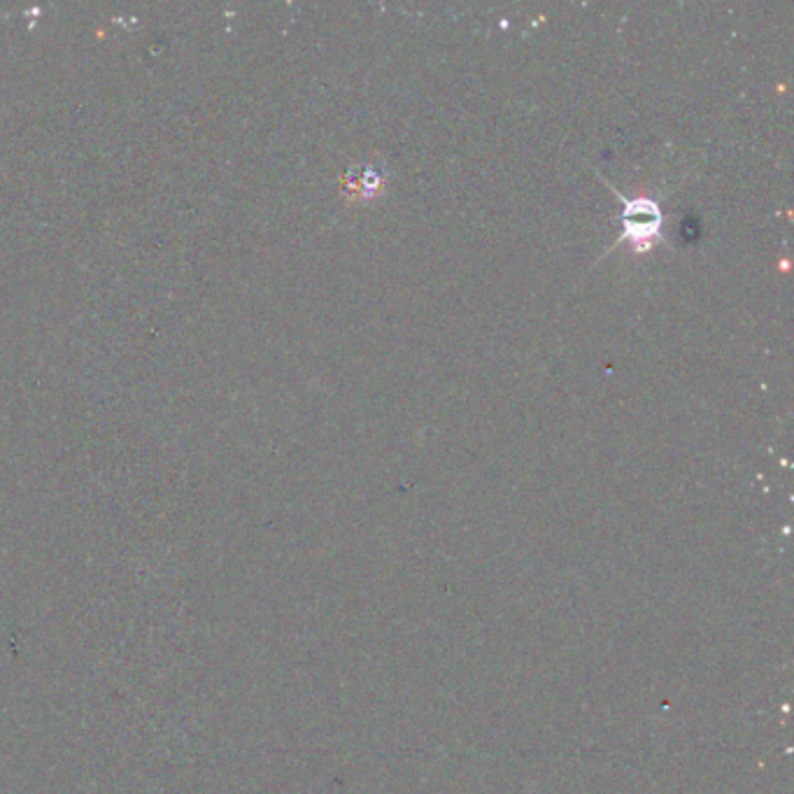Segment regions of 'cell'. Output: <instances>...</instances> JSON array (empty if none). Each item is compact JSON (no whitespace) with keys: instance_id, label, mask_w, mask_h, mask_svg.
Masks as SVG:
<instances>
[{"instance_id":"cell-2","label":"cell","mask_w":794,"mask_h":794,"mask_svg":"<svg viewBox=\"0 0 794 794\" xmlns=\"http://www.w3.org/2000/svg\"><path fill=\"white\" fill-rule=\"evenodd\" d=\"M384 187L383 172L375 171L373 166H364L359 171H349L348 180H345V189L349 191L352 198L368 200L375 194H380Z\"/></svg>"},{"instance_id":"cell-1","label":"cell","mask_w":794,"mask_h":794,"mask_svg":"<svg viewBox=\"0 0 794 794\" xmlns=\"http://www.w3.org/2000/svg\"><path fill=\"white\" fill-rule=\"evenodd\" d=\"M622 226L624 238H629L639 250L650 247V243L657 238L659 229H662V212H659L657 203L646 198L624 203Z\"/></svg>"}]
</instances>
